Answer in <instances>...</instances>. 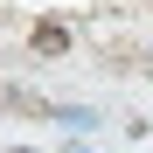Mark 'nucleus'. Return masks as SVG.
Here are the masks:
<instances>
[{"label":"nucleus","mask_w":153,"mask_h":153,"mask_svg":"<svg viewBox=\"0 0 153 153\" xmlns=\"http://www.w3.org/2000/svg\"><path fill=\"white\" fill-rule=\"evenodd\" d=\"M35 49H42V56H63V49H70V35L49 21V28H35Z\"/></svg>","instance_id":"nucleus-1"},{"label":"nucleus","mask_w":153,"mask_h":153,"mask_svg":"<svg viewBox=\"0 0 153 153\" xmlns=\"http://www.w3.org/2000/svg\"><path fill=\"white\" fill-rule=\"evenodd\" d=\"M14 153H35V146H14Z\"/></svg>","instance_id":"nucleus-2"}]
</instances>
